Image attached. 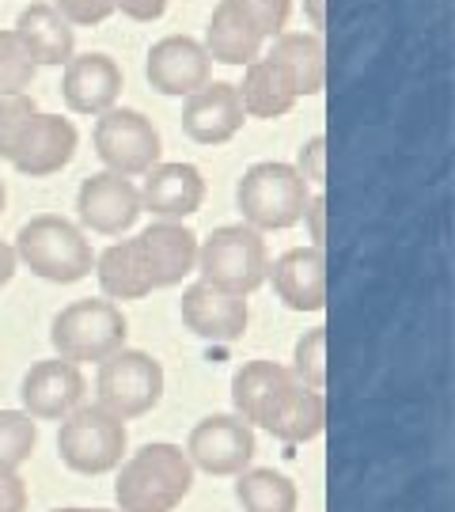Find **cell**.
I'll return each instance as SVG.
<instances>
[{"label": "cell", "instance_id": "1", "mask_svg": "<svg viewBox=\"0 0 455 512\" xmlns=\"http://www.w3.org/2000/svg\"><path fill=\"white\" fill-rule=\"evenodd\" d=\"M198 270V236L179 220H156L133 239H122L95 258L99 289L110 300H141L179 285Z\"/></svg>", "mask_w": 455, "mask_h": 512}, {"label": "cell", "instance_id": "2", "mask_svg": "<svg viewBox=\"0 0 455 512\" xmlns=\"http://www.w3.org/2000/svg\"><path fill=\"white\" fill-rule=\"evenodd\" d=\"M236 418L251 429H266L285 444H308L327 429V395L296 380L289 365L247 361L232 376Z\"/></svg>", "mask_w": 455, "mask_h": 512}, {"label": "cell", "instance_id": "3", "mask_svg": "<svg viewBox=\"0 0 455 512\" xmlns=\"http://www.w3.org/2000/svg\"><path fill=\"white\" fill-rule=\"evenodd\" d=\"M194 486V463L179 444L152 440L118 463L114 501L118 512H175Z\"/></svg>", "mask_w": 455, "mask_h": 512}, {"label": "cell", "instance_id": "4", "mask_svg": "<svg viewBox=\"0 0 455 512\" xmlns=\"http://www.w3.org/2000/svg\"><path fill=\"white\" fill-rule=\"evenodd\" d=\"M12 251H16V262H23L35 277L54 281V285H76L95 270V255H91L84 232L57 213L27 220L19 228Z\"/></svg>", "mask_w": 455, "mask_h": 512}, {"label": "cell", "instance_id": "5", "mask_svg": "<svg viewBox=\"0 0 455 512\" xmlns=\"http://www.w3.org/2000/svg\"><path fill=\"white\" fill-rule=\"evenodd\" d=\"M308 198L311 186L300 179V171L292 164H277V160L251 164L236 186L243 224H251L255 232H281V228L300 224Z\"/></svg>", "mask_w": 455, "mask_h": 512}, {"label": "cell", "instance_id": "6", "mask_svg": "<svg viewBox=\"0 0 455 512\" xmlns=\"http://www.w3.org/2000/svg\"><path fill=\"white\" fill-rule=\"evenodd\" d=\"M129 323L114 300H76L61 308L50 323V342H54L61 361L88 365V361H107L110 353L126 349Z\"/></svg>", "mask_w": 455, "mask_h": 512}, {"label": "cell", "instance_id": "7", "mask_svg": "<svg viewBox=\"0 0 455 512\" xmlns=\"http://www.w3.org/2000/svg\"><path fill=\"white\" fill-rule=\"evenodd\" d=\"M126 421L114 418L99 403H80L61 418L57 429V456L76 475H110L126 459Z\"/></svg>", "mask_w": 455, "mask_h": 512}, {"label": "cell", "instance_id": "8", "mask_svg": "<svg viewBox=\"0 0 455 512\" xmlns=\"http://www.w3.org/2000/svg\"><path fill=\"white\" fill-rule=\"evenodd\" d=\"M198 270L201 281L217 289L251 296L266 285V274H270L266 239L251 224H224L205 243H198Z\"/></svg>", "mask_w": 455, "mask_h": 512}, {"label": "cell", "instance_id": "9", "mask_svg": "<svg viewBox=\"0 0 455 512\" xmlns=\"http://www.w3.org/2000/svg\"><path fill=\"white\" fill-rule=\"evenodd\" d=\"M95 403L114 418L133 421L164 399V365L145 349H118L95 372Z\"/></svg>", "mask_w": 455, "mask_h": 512}, {"label": "cell", "instance_id": "10", "mask_svg": "<svg viewBox=\"0 0 455 512\" xmlns=\"http://www.w3.org/2000/svg\"><path fill=\"white\" fill-rule=\"evenodd\" d=\"M95 152L114 175H148L152 167L160 164V133L148 122L141 110L110 107L107 114H99L95 122Z\"/></svg>", "mask_w": 455, "mask_h": 512}, {"label": "cell", "instance_id": "11", "mask_svg": "<svg viewBox=\"0 0 455 512\" xmlns=\"http://www.w3.org/2000/svg\"><path fill=\"white\" fill-rule=\"evenodd\" d=\"M182 452L194 463V471L220 478L243 475L255 459V429L236 414H209L190 429Z\"/></svg>", "mask_w": 455, "mask_h": 512}, {"label": "cell", "instance_id": "12", "mask_svg": "<svg viewBox=\"0 0 455 512\" xmlns=\"http://www.w3.org/2000/svg\"><path fill=\"white\" fill-rule=\"evenodd\" d=\"M84 391H88V380H84L80 365L50 357V361H38L27 368V376L19 384V399H23L27 418L61 421L84 403Z\"/></svg>", "mask_w": 455, "mask_h": 512}, {"label": "cell", "instance_id": "13", "mask_svg": "<svg viewBox=\"0 0 455 512\" xmlns=\"http://www.w3.org/2000/svg\"><path fill=\"white\" fill-rule=\"evenodd\" d=\"M76 217L99 236H122L141 217V194L126 175L99 171L76 190Z\"/></svg>", "mask_w": 455, "mask_h": 512}, {"label": "cell", "instance_id": "14", "mask_svg": "<svg viewBox=\"0 0 455 512\" xmlns=\"http://www.w3.org/2000/svg\"><path fill=\"white\" fill-rule=\"evenodd\" d=\"M182 327L198 334L205 342H239L251 323L247 296H236L228 289H217L209 281H194L182 293Z\"/></svg>", "mask_w": 455, "mask_h": 512}, {"label": "cell", "instance_id": "15", "mask_svg": "<svg viewBox=\"0 0 455 512\" xmlns=\"http://www.w3.org/2000/svg\"><path fill=\"white\" fill-rule=\"evenodd\" d=\"M76 126L61 114H42L38 110L35 118L27 122L23 137L16 141L8 164L16 167L19 175H31V179H46V175H57L61 167L76 156Z\"/></svg>", "mask_w": 455, "mask_h": 512}, {"label": "cell", "instance_id": "16", "mask_svg": "<svg viewBox=\"0 0 455 512\" xmlns=\"http://www.w3.org/2000/svg\"><path fill=\"white\" fill-rule=\"evenodd\" d=\"M145 76L160 95H194L209 84V54L198 38L167 35L148 50Z\"/></svg>", "mask_w": 455, "mask_h": 512}, {"label": "cell", "instance_id": "17", "mask_svg": "<svg viewBox=\"0 0 455 512\" xmlns=\"http://www.w3.org/2000/svg\"><path fill=\"white\" fill-rule=\"evenodd\" d=\"M243 122H247V114H243L236 84L217 80V84H205L194 95H186L182 129L198 145H224V141H232L243 129Z\"/></svg>", "mask_w": 455, "mask_h": 512}, {"label": "cell", "instance_id": "18", "mask_svg": "<svg viewBox=\"0 0 455 512\" xmlns=\"http://www.w3.org/2000/svg\"><path fill=\"white\" fill-rule=\"evenodd\" d=\"M273 293L292 311L327 308V258L319 247H292L270 266Z\"/></svg>", "mask_w": 455, "mask_h": 512}, {"label": "cell", "instance_id": "19", "mask_svg": "<svg viewBox=\"0 0 455 512\" xmlns=\"http://www.w3.org/2000/svg\"><path fill=\"white\" fill-rule=\"evenodd\" d=\"M61 95L76 114H107L122 95V69L107 54H80L65 61Z\"/></svg>", "mask_w": 455, "mask_h": 512}, {"label": "cell", "instance_id": "20", "mask_svg": "<svg viewBox=\"0 0 455 512\" xmlns=\"http://www.w3.org/2000/svg\"><path fill=\"white\" fill-rule=\"evenodd\" d=\"M137 194H141V213L182 224L205 202V179L194 164H156Z\"/></svg>", "mask_w": 455, "mask_h": 512}, {"label": "cell", "instance_id": "21", "mask_svg": "<svg viewBox=\"0 0 455 512\" xmlns=\"http://www.w3.org/2000/svg\"><path fill=\"white\" fill-rule=\"evenodd\" d=\"M266 35L258 31V23L239 0H220L205 31V54L220 65H251L262 54Z\"/></svg>", "mask_w": 455, "mask_h": 512}, {"label": "cell", "instance_id": "22", "mask_svg": "<svg viewBox=\"0 0 455 512\" xmlns=\"http://www.w3.org/2000/svg\"><path fill=\"white\" fill-rule=\"evenodd\" d=\"M236 92L247 118H281L300 99L289 73L273 57H255L247 65V73H243V84H236Z\"/></svg>", "mask_w": 455, "mask_h": 512}, {"label": "cell", "instance_id": "23", "mask_svg": "<svg viewBox=\"0 0 455 512\" xmlns=\"http://www.w3.org/2000/svg\"><path fill=\"white\" fill-rule=\"evenodd\" d=\"M16 38L35 65H65L73 57V27L57 16L54 4H31L16 19Z\"/></svg>", "mask_w": 455, "mask_h": 512}, {"label": "cell", "instance_id": "24", "mask_svg": "<svg viewBox=\"0 0 455 512\" xmlns=\"http://www.w3.org/2000/svg\"><path fill=\"white\" fill-rule=\"evenodd\" d=\"M266 57H273V61L289 73L296 95L323 92V80H327V50H323V35H315V31H281Z\"/></svg>", "mask_w": 455, "mask_h": 512}, {"label": "cell", "instance_id": "25", "mask_svg": "<svg viewBox=\"0 0 455 512\" xmlns=\"http://www.w3.org/2000/svg\"><path fill=\"white\" fill-rule=\"evenodd\" d=\"M236 501L243 512H296L300 494L292 486V478H285L273 467H247L243 475H236Z\"/></svg>", "mask_w": 455, "mask_h": 512}, {"label": "cell", "instance_id": "26", "mask_svg": "<svg viewBox=\"0 0 455 512\" xmlns=\"http://www.w3.org/2000/svg\"><path fill=\"white\" fill-rule=\"evenodd\" d=\"M38 444V425L23 410H0V475H19Z\"/></svg>", "mask_w": 455, "mask_h": 512}, {"label": "cell", "instance_id": "27", "mask_svg": "<svg viewBox=\"0 0 455 512\" xmlns=\"http://www.w3.org/2000/svg\"><path fill=\"white\" fill-rule=\"evenodd\" d=\"M289 368L296 372V380L311 387V391L327 387V327H311L308 334H300Z\"/></svg>", "mask_w": 455, "mask_h": 512}, {"label": "cell", "instance_id": "28", "mask_svg": "<svg viewBox=\"0 0 455 512\" xmlns=\"http://www.w3.org/2000/svg\"><path fill=\"white\" fill-rule=\"evenodd\" d=\"M38 65L23 50L16 31H0V95H23L35 84Z\"/></svg>", "mask_w": 455, "mask_h": 512}, {"label": "cell", "instance_id": "29", "mask_svg": "<svg viewBox=\"0 0 455 512\" xmlns=\"http://www.w3.org/2000/svg\"><path fill=\"white\" fill-rule=\"evenodd\" d=\"M38 114V103L31 99V95H0V156L8 160L12 156V148H16V141L23 137V129H27V122Z\"/></svg>", "mask_w": 455, "mask_h": 512}, {"label": "cell", "instance_id": "30", "mask_svg": "<svg viewBox=\"0 0 455 512\" xmlns=\"http://www.w3.org/2000/svg\"><path fill=\"white\" fill-rule=\"evenodd\" d=\"M54 8L69 27H95L114 16V0H54Z\"/></svg>", "mask_w": 455, "mask_h": 512}, {"label": "cell", "instance_id": "31", "mask_svg": "<svg viewBox=\"0 0 455 512\" xmlns=\"http://www.w3.org/2000/svg\"><path fill=\"white\" fill-rule=\"evenodd\" d=\"M247 12H251V19L258 23V31L266 38H277L281 31H285V23H289V12H292V0H239Z\"/></svg>", "mask_w": 455, "mask_h": 512}, {"label": "cell", "instance_id": "32", "mask_svg": "<svg viewBox=\"0 0 455 512\" xmlns=\"http://www.w3.org/2000/svg\"><path fill=\"white\" fill-rule=\"evenodd\" d=\"M296 171H300V179L315 190H323L327 183V137L319 133V137H311L308 145L300 148V156H296Z\"/></svg>", "mask_w": 455, "mask_h": 512}, {"label": "cell", "instance_id": "33", "mask_svg": "<svg viewBox=\"0 0 455 512\" xmlns=\"http://www.w3.org/2000/svg\"><path fill=\"white\" fill-rule=\"evenodd\" d=\"M300 220H308V236H311L308 247H319V251H323V243H327V194H323V190L311 194Z\"/></svg>", "mask_w": 455, "mask_h": 512}, {"label": "cell", "instance_id": "34", "mask_svg": "<svg viewBox=\"0 0 455 512\" xmlns=\"http://www.w3.org/2000/svg\"><path fill=\"white\" fill-rule=\"evenodd\" d=\"M0 512H27V482L19 475H0Z\"/></svg>", "mask_w": 455, "mask_h": 512}, {"label": "cell", "instance_id": "35", "mask_svg": "<svg viewBox=\"0 0 455 512\" xmlns=\"http://www.w3.org/2000/svg\"><path fill=\"white\" fill-rule=\"evenodd\" d=\"M114 12L137 19V23H152L167 12V0H114Z\"/></svg>", "mask_w": 455, "mask_h": 512}, {"label": "cell", "instance_id": "36", "mask_svg": "<svg viewBox=\"0 0 455 512\" xmlns=\"http://www.w3.org/2000/svg\"><path fill=\"white\" fill-rule=\"evenodd\" d=\"M16 251H12V247H8V243H4V239H0V289H4V285H8V281H12V277H16Z\"/></svg>", "mask_w": 455, "mask_h": 512}, {"label": "cell", "instance_id": "37", "mask_svg": "<svg viewBox=\"0 0 455 512\" xmlns=\"http://www.w3.org/2000/svg\"><path fill=\"white\" fill-rule=\"evenodd\" d=\"M304 8H308V19L311 27H315V35L327 27V12H323V0H304Z\"/></svg>", "mask_w": 455, "mask_h": 512}, {"label": "cell", "instance_id": "38", "mask_svg": "<svg viewBox=\"0 0 455 512\" xmlns=\"http://www.w3.org/2000/svg\"><path fill=\"white\" fill-rule=\"evenodd\" d=\"M4 202H8V190H4V179H0V213H4Z\"/></svg>", "mask_w": 455, "mask_h": 512}, {"label": "cell", "instance_id": "39", "mask_svg": "<svg viewBox=\"0 0 455 512\" xmlns=\"http://www.w3.org/2000/svg\"><path fill=\"white\" fill-rule=\"evenodd\" d=\"M54 512H114V509H54Z\"/></svg>", "mask_w": 455, "mask_h": 512}]
</instances>
